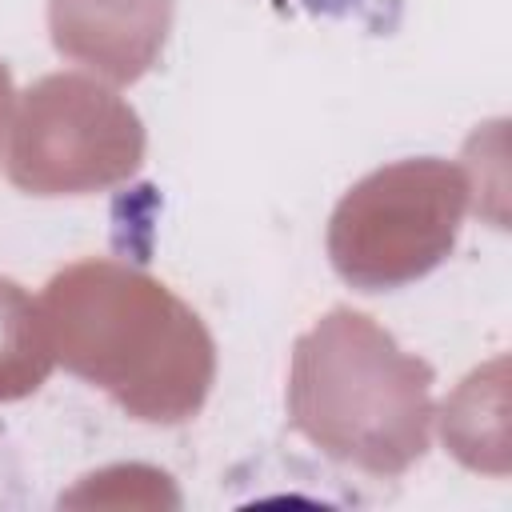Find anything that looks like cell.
Masks as SVG:
<instances>
[{
	"instance_id": "1",
	"label": "cell",
	"mask_w": 512,
	"mask_h": 512,
	"mask_svg": "<svg viewBox=\"0 0 512 512\" xmlns=\"http://www.w3.org/2000/svg\"><path fill=\"white\" fill-rule=\"evenodd\" d=\"M56 364L144 424H188L216 384L208 324L152 272L84 256L40 292Z\"/></svg>"
},
{
	"instance_id": "2",
	"label": "cell",
	"mask_w": 512,
	"mask_h": 512,
	"mask_svg": "<svg viewBox=\"0 0 512 512\" xmlns=\"http://www.w3.org/2000/svg\"><path fill=\"white\" fill-rule=\"evenodd\" d=\"M432 364L348 304L328 308L292 344L288 424L328 460L396 480L432 448Z\"/></svg>"
},
{
	"instance_id": "3",
	"label": "cell",
	"mask_w": 512,
	"mask_h": 512,
	"mask_svg": "<svg viewBox=\"0 0 512 512\" xmlns=\"http://www.w3.org/2000/svg\"><path fill=\"white\" fill-rule=\"evenodd\" d=\"M464 164L416 156L360 176L328 216V264L356 292H392L436 272L464 228Z\"/></svg>"
},
{
	"instance_id": "4",
	"label": "cell",
	"mask_w": 512,
	"mask_h": 512,
	"mask_svg": "<svg viewBox=\"0 0 512 512\" xmlns=\"http://www.w3.org/2000/svg\"><path fill=\"white\" fill-rule=\"evenodd\" d=\"M148 132L116 84L92 72H48L16 92L4 168L24 196H92L128 184Z\"/></svg>"
},
{
	"instance_id": "5",
	"label": "cell",
	"mask_w": 512,
	"mask_h": 512,
	"mask_svg": "<svg viewBox=\"0 0 512 512\" xmlns=\"http://www.w3.org/2000/svg\"><path fill=\"white\" fill-rule=\"evenodd\" d=\"M176 0H48L52 48L124 88L148 76L168 44Z\"/></svg>"
},
{
	"instance_id": "6",
	"label": "cell",
	"mask_w": 512,
	"mask_h": 512,
	"mask_svg": "<svg viewBox=\"0 0 512 512\" xmlns=\"http://www.w3.org/2000/svg\"><path fill=\"white\" fill-rule=\"evenodd\" d=\"M56 352L40 312V296L0 276V404L24 400L48 384Z\"/></svg>"
},
{
	"instance_id": "7",
	"label": "cell",
	"mask_w": 512,
	"mask_h": 512,
	"mask_svg": "<svg viewBox=\"0 0 512 512\" xmlns=\"http://www.w3.org/2000/svg\"><path fill=\"white\" fill-rule=\"evenodd\" d=\"M12 108H16V88H12V72L0 60V160L8 148V128H12Z\"/></svg>"
}]
</instances>
